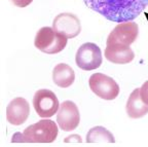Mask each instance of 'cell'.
<instances>
[{"label": "cell", "mask_w": 148, "mask_h": 147, "mask_svg": "<svg viewBox=\"0 0 148 147\" xmlns=\"http://www.w3.org/2000/svg\"><path fill=\"white\" fill-rule=\"evenodd\" d=\"M88 8L111 22L133 21L148 6V0H83Z\"/></svg>", "instance_id": "6da1fadb"}, {"label": "cell", "mask_w": 148, "mask_h": 147, "mask_svg": "<svg viewBox=\"0 0 148 147\" xmlns=\"http://www.w3.org/2000/svg\"><path fill=\"white\" fill-rule=\"evenodd\" d=\"M58 126L53 120H41L31 124L23 133H16L12 139V143H51L58 137Z\"/></svg>", "instance_id": "7a4b0ae2"}, {"label": "cell", "mask_w": 148, "mask_h": 147, "mask_svg": "<svg viewBox=\"0 0 148 147\" xmlns=\"http://www.w3.org/2000/svg\"><path fill=\"white\" fill-rule=\"evenodd\" d=\"M68 38L51 27H43L38 30L35 36L34 45L42 53L55 55L61 52L67 45Z\"/></svg>", "instance_id": "3957f363"}, {"label": "cell", "mask_w": 148, "mask_h": 147, "mask_svg": "<svg viewBox=\"0 0 148 147\" xmlns=\"http://www.w3.org/2000/svg\"><path fill=\"white\" fill-rule=\"evenodd\" d=\"M90 91L101 99L114 100L119 94V85L113 78L103 73H95L88 80Z\"/></svg>", "instance_id": "277c9868"}, {"label": "cell", "mask_w": 148, "mask_h": 147, "mask_svg": "<svg viewBox=\"0 0 148 147\" xmlns=\"http://www.w3.org/2000/svg\"><path fill=\"white\" fill-rule=\"evenodd\" d=\"M77 66L82 70L90 71L102 65V53L100 47L92 42H86L78 48L75 57Z\"/></svg>", "instance_id": "5b68a950"}, {"label": "cell", "mask_w": 148, "mask_h": 147, "mask_svg": "<svg viewBox=\"0 0 148 147\" xmlns=\"http://www.w3.org/2000/svg\"><path fill=\"white\" fill-rule=\"evenodd\" d=\"M33 106L38 116L43 118L53 116L58 112V109H60L59 100L55 93L46 89H42L35 93Z\"/></svg>", "instance_id": "8992f818"}, {"label": "cell", "mask_w": 148, "mask_h": 147, "mask_svg": "<svg viewBox=\"0 0 148 147\" xmlns=\"http://www.w3.org/2000/svg\"><path fill=\"white\" fill-rule=\"evenodd\" d=\"M139 34V27L135 22H123L111 31L107 38V44H123L130 46Z\"/></svg>", "instance_id": "52a82bcc"}, {"label": "cell", "mask_w": 148, "mask_h": 147, "mask_svg": "<svg viewBox=\"0 0 148 147\" xmlns=\"http://www.w3.org/2000/svg\"><path fill=\"white\" fill-rule=\"evenodd\" d=\"M80 115L76 104L72 101H64L60 105L57 122L63 131L71 132L78 126Z\"/></svg>", "instance_id": "ba28073f"}, {"label": "cell", "mask_w": 148, "mask_h": 147, "mask_svg": "<svg viewBox=\"0 0 148 147\" xmlns=\"http://www.w3.org/2000/svg\"><path fill=\"white\" fill-rule=\"evenodd\" d=\"M53 28L68 39L78 36L81 32L79 19L70 12H63L56 16L53 22Z\"/></svg>", "instance_id": "9c48e42d"}, {"label": "cell", "mask_w": 148, "mask_h": 147, "mask_svg": "<svg viewBox=\"0 0 148 147\" xmlns=\"http://www.w3.org/2000/svg\"><path fill=\"white\" fill-rule=\"evenodd\" d=\"M30 107L24 98H14L6 108V120L12 126H21L28 120Z\"/></svg>", "instance_id": "30bf717a"}, {"label": "cell", "mask_w": 148, "mask_h": 147, "mask_svg": "<svg viewBox=\"0 0 148 147\" xmlns=\"http://www.w3.org/2000/svg\"><path fill=\"white\" fill-rule=\"evenodd\" d=\"M105 57L114 64H127L132 62L135 54L130 46L123 44H107L105 49Z\"/></svg>", "instance_id": "8fae6325"}, {"label": "cell", "mask_w": 148, "mask_h": 147, "mask_svg": "<svg viewBox=\"0 0 148 147\" xmlns=\"http://www.w3.org/2000/svg\"><path fill=\"white\" fill-rule=\"evenodd\" d=\"M127 113L131 118H140L148 113V105L143 101L140 89H135L127 103Z\"/></svg>", "instance_id": "7c38bea8"}, {"label": "cell", "mask_w": 148, "mask_h": 147, "mask_svg": "<svg viewBox=\"0 0 148 147\" xmlns=\"http://www.w3.org/2000/svg\"><path fill=\"white\" fill-rule=\"evenodd\" d=\"M75 79V72L67 64H58L53 70V80L58 87L66 89L73 84Z\"/></svg>", "instance_id": "4fadbf2b"}, {"label": "cell", "mask_w": 148, "mask_h": 147, "mask_svg": "<svg viewBox=\"0 0 148 147\" xmlns=\"http://www.w3.org/2000/svg\"><path fill=\"white\" fill-rule=\"evenodd\" d=\"M86 142L88 143H94V142H110L114 143L113 135L110 133L107 129L103 126H95L88 131L86 135Z\"/></svg>", "instance_id": "5bb4252c"}, {"label": "cell", "mask_w": 148, "mask_h": 147, "mask_svg": "<svg viewBox=\"0 0 148 147\" xmlns=\"http://www.w3.org/2000/svg\"><path fill=\"white\" fill-rule=\"evenodd\" d=\"M140 94H141L143 101L148 105V80L145 81V82L143 83V85L141 87V89H140Z\"/></svg>", "instance_id": "9a60e30c"}, {"label": "cell", "mask_w": 148, "mask_h": 147, "mask_svg": "<svg viewBox=\"0 0 148 147\" xmlns=\"http://www.w3.org/2000/svg\"><path fill=\"white\" fill-rule=\"evenodd\" d=\"M32 1L33 0H12V2L18 7H26L31 4Z\"/></svg>", "instance_id": "2e32d148"}]
</instances>
